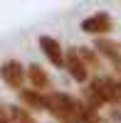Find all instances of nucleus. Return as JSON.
<instances>
[{"instance_id":"nucleus-1","label":"nucleus","mask_w":121,"mask_h":123,"mask_svg":"<svg viewBox=\"0 0 121 123\" xmlns=\"http://www.w3.org/2000/svg\"><path fill=\"white\" fill-rule=\"evenodd\" d=\"M87 106H104V104H121V81L111 76H96L87 86Z\"/></svg>"},{"instance_id":"nucleus-2","label":"nucleus","mask_w":121,"mask_h":123,"mask_svg":"<svg viewBox=\"0 0 121 123\" xmlns=\"http://www.w3.org/2000/svg\"><path fill=\"white\" fill-rule=\"evenodd\" d=\"M45 111H49L62 123H72L74 111H77V98H72L69 94H47L45 96Z\"/></svg>"},{"instance_id":"nucleus-3","label":"nucleus","mask_w":121,"mask_h":123,"mask_svg":"<svg viewBox=\"0 0 121 123\" xmlns=\"http://www.w3.org/2000/svg\"><path fill=\"white\" fill-rule=\"evenodd\" d=\"M0 79H3L10 89H15V91L22 89V81H25V67L20 64V62H15V59H10V62H5V64L0 67Z\"/></svg>"},{"instance_id":"nucleus-4","label":"nucleus","mask_w":121,"mask_h":123,"mask_svg":"<svg viewBox=\"0 0 121 123\" xmlns=\"http://www.w3.org/2000/svg\"><path fill=\"white\" fill-rule=\"evenodd\" d=\"M111 27H114V22H111L109 12H96V15H89L82 20V30L87 35H106Z\"/></svg>"},{"instance_id":"nucleus-5","label":"nucleus","mask_w":121,"mask_h":123,"mask_svg":"<svg viewBox=\"0 0 121 123\" xmlns=\"http://www.w3.org/2000/svg\"><path fill=\"white\" fill-rule=\"evenodd\" d=\"M64 67H67L69 76H72L77 84H84V81L89 79V69H87V64L82 62V57L77 54V49H69V52H67V57H64Z\"/></svg>"},{"instance_id":"nucleus-6","label":"nucleus","mask_w":121,"mask_h":123,"mask_svg":"<svg viewBox=\"0 0 121 123\" xmlns=\"http://www.w3.org/2000/svg\"><path fill=\"white\" fill-rule=\"evenodd\" d=\"M40 49L45 52V57L52 62L54 67H64V52H62V47H59V42L54 37L42 35V37H40Z\"/></svg>"},{"instance_id":"nucleus-7","label":"nucleus","mask_w":121,"mask_h":123,"mask_svg":"<svg viewBox=\"0 0 121 123\" xmlns=\"http://www.w3.org/2000/svg\"><path fill=\"white\" fill-rule=\"evenodd\" d=\"M96 49L114 64V69L119 71V76H121V52H119V47L114 42H106V39H96Z\"/></svg>"},{"instance_id":"nucleus-8","label":"nucleus","mask_w":121,"mask_h":123,"mask_svg":"<svg viewBox=\"0 0 121 123\" xmlns=\"http://www.w3.org/2000/svg\"><path fill=\"white\" fill-rule=\"evenodd\" d=\"M72 123H104V121L99 118L96 108H92V106L82 104V101H77V111H74Z\"/></svg>"},{"instance_id":"nucleus-9","label":"nucleus","mask_w":121,"mask_h":123,"mask_svg":"<svg viewBox=\"0 0 121 123\" xmlns=\"http://www.w3.org/2000/svg\"><path fill=\"white\" fill-rule=\"evenodd\" d=\"M25 76L30 79V84H32V89H47L49 86V79H47V74H45V69L40 67V64H30L27 67V71H25Z\"/></svg>"},{"instance_id":"nucleus-10","label":"nucleus","mask_w":121,"mask_h":123,"mask_svg":"<svg viewBox=\"0 0 121 123\" xmlns=\"http://www.w3.org/2000/svg\"><path fill=\"white\" fill-rule=\"evenodd\" d=\"M20 98L27 108H37V111H45V96L40 94L37 89H22L20 91Z\"/></svg>"},{"instance_id":"nucleus-11","label":"nucleus","mask_w":121,"mask_h":123,"mask_svg":"<svg viewBox=\"0 0 121 123\" xmlns=\"http://www.w3.org/2000/svg\"><path fill=\"white\" fill-rule=\"evenodd\" d=\"M74 49L82 57V62L87 64V69H99V57H96L94 49H89V47H74Z\"/></svg>"},{"instance_id":"nucleus-12","label":"nucleus","mask_w":121,"mask_h":123,"mask_svg":"<svg viewBox=\"0 0 121 123\" xmlns=\"http://www.w3.org/2000/svg\"><path fill=\"white\" fill-rule=\"evenodd\" d=\"M7 113L13 118V123H35V118L27 113V108L22 106H7Z\"/></svg>"},{"instance_id":"nucleus-13","label":"nucleus","mask_w":121,"mask_h":123,"mask_svg":"<svg viewBox=\"0 0 121 123\" xmlns=\"http://www.w3.org/2000/svg\"><path fill=\"white\" fill-rule=\"evenodd\" d=\"M0 123H13V118L7 113V106H0Z\"/></svg>"},{"instance_id":"nucleus-14","label":"nucleus","mask_w":121,"mask_h":123,"mask_svg":"<svg viewBox=\"0 0 121 123\" xmlns=\"http://www.w3.org/2000/svg\"><path fill=\"white\" fill-rule=\"evenodd\" d=\"M119 81H121V79H119Z\"/></svg>"}]
</instances>
